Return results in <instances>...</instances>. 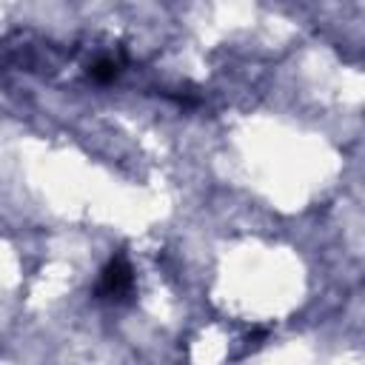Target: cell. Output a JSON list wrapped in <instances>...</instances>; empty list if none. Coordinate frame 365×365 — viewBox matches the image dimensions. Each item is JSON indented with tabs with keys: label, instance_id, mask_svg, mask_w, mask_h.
I'll return each mask as SVG.
<instances>
[{
	"label": "cell",
	"instance_id": "cell-2",
	"mask_svg": "<svg viewBox=\"0 0 365 365\" xmlns=\"http://www.w3.org/2000/svg\"><path fill=\"white\" fill-rule=\"evenodd\" d=\"M88 77L94 80V83H111V80H117L120 77V63L114 60V57H100V60H94L91 66H88Z\"/></svg>",
	"mask_w": 365,
	"mask_h": 365
},
{
	"label": "cell",
	"instance_id": "cell-1",
	"mask_svg": "<svg viewBox=\"0 0 365 365\" xmlns=\"http://www.w3.org/2000/svg\"><path fill=\"white\" fill-rule=\"evenodd\" d=\"M134 294V271L125 259V254H114L106 268L100 271V282H97V297L108 299V302H123Z\"/></svg>",
	"mask_w": 365,
	"mask_h": 365
}]
</instances>
